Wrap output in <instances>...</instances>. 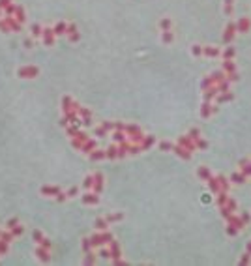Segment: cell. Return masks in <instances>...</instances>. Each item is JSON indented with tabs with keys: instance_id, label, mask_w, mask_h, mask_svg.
<instances>
[{
	"instance_id": "3957f363",
	"label": "cell",
	"mask_w": 251,
	"mask_h": 266,
	"mask_svg": "<svg viewBox=\"0 0 251 266\" xmlns=\"http://www.w3.org/2000/svg\"><path fill=\"white\" fill-rule=\"evenodd\" d=\"M2 6H10V0H0V8Z\"/></svg>"
},
{
	"instance_id": "7a4b0ae2",
	"label": "cell",
	"mask_w": 251,
	"mask_h": 266,
	"mask_svg": "<svg viewBox=\"0 0 251 266\" xmlns=\"http://www.w3.org/2000/svg\"><path fill=\"white\" fill-rule=\"evenodd\" d=\"M32 34H34V36H39V34H41V28H39V26H36V25H32Z\"/></svg>"
},
{
	"instance_id": "6da1fadb",
	"label": "cell",
	"mask_w": 251,
	"mask_h": 266,
	"mask_svg": "<svg viewBox=\"0 0 251 266\" xmlns=\"http://www.w3.org/2000/svg\"><path fill=\"white\" fill-rule=\"evenodd\" d=\"M36 73H38L36 67H23V69H19V75H21V77H34Z\"/></svg>"
}]
</instances>
